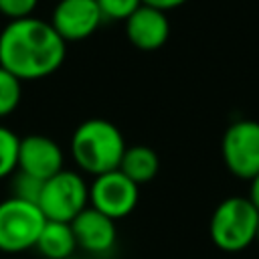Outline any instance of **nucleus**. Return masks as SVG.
<instances>
[{"label": "nucleus", "instance_id": "nucleus-8", "mask_svg": "<svg viewBox=\"0 0 259 259\" xmlns=\"http://www.w3.org/2000/svg\"><path fill=\"white\" fill-rule=\"evenodd\" d=\"M103 16L95 0H59L51 14V26L65 42H77L89 38Z\"/></svg>", "mask_w": 259, "mask_h": 259}, {"label": "nucleus", "instance_id": "nucleus-3", "mask_svg": "<svg viewBox=\"0 0 259 259\" xmlns=\"http://www.w3.org/2000/svg\"><path fill=\"white\" fill-rule=\"evenodd\" d=\"M259 210L245 196L225 198L210 217L212 243L229 253L243 251L255 241Z\"/></svg>", "mask_w": 259, "mask_h": 259}, {"label": "nucleus", "instance_id": "nucleus-4", "mask_svg": "<svg viewBox=\"0 0 259 259\" xmlns=\"http://www.w3.org/2000/svg\"><path fill=\"white\" fill-rule=\"evenodd\" d=\"M45 214L38 204L8 196L0 202V251L18 255L36 245Z\"/></svg>", "mask_w": 259, "mask_h": 259}, {"label": "nucleus", "instance_id": "nucleus-16", "mask_svg": "<svg viewBox=\"0 0 259 259\" xmlns=\"http://www.w3.org/2000/svg\"><path fill=\"white\" fill-rule=\"evenodd\" d=\"M10 178H12V182H10V196L38 204V196H40L45 180L34 178V176H30V174H26V172H22L18 168L10 174Z\"/></svg>", "mask_w": 259, "mask_h": 259}, {"label": "nucleus", "instance_id": "nucleus-2", "mask_svg": "<svg viewBox=\"0 0 259 259\" xmlns=\"http://www.w3.org/2000/svg\"><path fill=\"white\" fill-rule=\"evenodd\" d=\"M125 148L119 127L103 117L81 121L71 136V156L75 164L93 176L117 170Z\"/></svg>", "mask_w": 259, "mask_h": 259}, {"label": "nucleus", "instance_id": "nucleus-6", "mask_svg": "<svg viewBox=\"0 0 259 259\" xmlns=\"http://www.w3.org/2000/svg\"><path fill=\"white\" fill-rule=\"evenodd\" d=\"M138 198V184L119 170L95 176L89 186V206L113 221L127 217L136 208Z\"/></svg>", "mask_w": 259, "mask_h": 259}, {"label": "nucleus", "instance_id": "nucleus-11", "mask_svg": "<svg viewBox=\"0 0 259 259\" xmlns=\"http://www.w3.org/2000/svg\"><path fill=\"white\" fill-rule=\"evenodd\" d=\"M127 40L140 51H156L170 36V22L166 12L142 4L125 20Z\"/></svg>", "mask_w": 259, "mask_h": 259}, {"label": "nucleus", "instance_id": "nucleus-20", "mask_svg": "<svg viewBox=\"0 0 259 259\" xmlns=\"http://www.w3.org/2000/svg\"><path fill=\"white\" fill-rule=\"evenodd\" d=\"M249 200L253 202V206L259 210V172L251 178V190H249Z\"/></svg>", "mask_w": 259, "mask_h": 259}, {"label": "nucleus", "instance_id": "nucleus-9", "mask_svg": "<svg viewBox=\"0 0 259 259\" xmlns=\"http://www.w3.org/2000/svg\"><path fill=\"white\" fill-rule=\"evenodd\" d=\"M63 150L61 146L42 134H30L20 138L18 146V170L40 178L49 180L57 172L63 170Z\"/></svg>", "mask_w": 259, "mask_h": 259}, {"label": "nucleus", "instance_id": "nucleus-14", "mask_svg": "<svg viewBox=\"0 0 259 259\" xmlns=\"http://www.w3.org/2000/svg\"><path fill=\"white\" fill-rule=\"evenodd\" d=\"M20 138L6 125H0V180L8 178L18 168Z\"/></svg>", "mask_w": 259, "mask_h": 259}, {"label": "nucleus", "instance_id": "nucleus-1", "mask_svg": "<svg viewBox=\"0 0 259 259\" xmlns=\"http://www.w3.org/2000/svg\"><path fill=\"white\" fill-rule=\"evenodd\" d=\"M65 55L67 42L42 18L10 20L0 32V67L20 81L53 75L63 65Z\"/></svg>", "mask_w": 259, "mask_h": 259}, {"label": "nucleus", "instance_id": "nucleus-7", "mask_svg": "<svg viewBox=\"0 0 259 259\" xmlns=\"http://www.w3.org/2000/svg\"><path fill=\"white\" fill-rule=\"evenodd\" d=\"M223 160L231 174L251 180L259 172V121L239 119L223 136Z\"/></svg>", "mask_w": 259, "mask_h": 259}, {"label": "nucleus", "instance_id": "nucleus-10", "mask_svg": "<svg viewBox=\"0 0 259 259\" xmlns=\"http://www.w3.org/2000/svg\"><path fill=\"white\" fill-rule=\"evenodd\" d=\"M71 229L77 247H81L91 255H105L115 247V239H117L115 221L91 206H87L71 221Z\"/></svg>", "mask_w": 259, "mask_h": 259}, {"label": "nucleus", "instance_id": "nucleus-15", "mask_svg": "<svg viewBox=\"0 0 259 259\" xmlns=\"http://www.w3.org/2000/svg\"><path fill=\"white\" fill-rule=\"evenodd\" d=\"M22 97V81L0 67V117L10 115Z\"/></svg>", "mask_w": 259, "mask_h": 259}, {"label": "nucleus", "instance_id": "nucleus-5", "mask_svg": "<svg viewBox=\"0 0 259 259\" xmlns=\"http://www.w3.org/2000/svg\"><path fill=\"white\" fill-rule=\"evenodd\" d=\"M89 206V186L75 170H61L45 180L38 208L47 221L71 223L79 212Z\"/></svg>", "mask_w": 259, "mask_h": 259}, {"label": "nucleus", "instance_id": "nucleus-13", "mask_svg": "<svg viewBox=\"0 0 259 259\" xmlns=\"http://www.w3.org/2000/svg\"><path fill=\"white\" fill-rule=\"evenodd\" d=\"M160 168L158 154L148 148V146H130L125 148L121 162H119V172H123L130 180H134L138 186L150 182Z\"/></svg>", "mask_w": 259, "mask_h": 259}, {"label": "nucleus", "instance_id": "nucleus-17", "mask_svg": "<svg viewBox=\"0 0 259 259\" xmlns=\"http://www.w3.org/2000/svg\"><path fill=\"white\" fill-rule=\"evenodd\" d=\"M103 20H127L140 6L142 0H95Z\"/></svg>", "mask_w": 259, "mask_h": 259}, {"label": "nucleus", "instance_id": "nucleus-21", "mask_svg": "<svg viewBox=\"0 0 259 259\" xmlns=\"http://www.w3.org/2000/svg\"><path fill=\"white\" fill-rule=\"evenodd\" d=\"M255 241H259V225H257V235H255Z\"/></svg>", "mask_w": 259, "mask_h": 259}, {"label": "nucleus", "instance_id": "nucleus-19", "mask_svg": "<svg viewBox=\"0 0 259 259\" xmlns=\"http://www.w3.org/2000/svg\"><path fill=\"white\" fill-rule=\"evenodd\" d=\"M184 2H188V0H142V4L152 6V8H158V10H162V12L174 10V8L182 6Z\"/></svg>", "mask_w": 259, "mask_h": 259}, {"label": "nucleus", "instance_id": "nucleus-12", "mask_svg": "<svg viewBox=\"0 0 259 259\" xmlns=\"http://www.w3.org/2000/svg\"><path fill=\"white\" fill-rule=\"evenodd\" d=\"M34 249L45 259H69L77 249V241L71 229V223L45 221Z\"/></svg>", "mask_w": 259, "mask_h": 259}, {"label": "nucleus", "instance_id": "nucleus-18", "mask_svg": "<svg viewBox=\"0 0 259 259\" xmlns=\"http://www.w3.org/2000/svg\"><path fill=\"white\" fill-rule=\"evenodd\" d=\"M38 0H0V14L8 20H20L32 16Z\"/></svg>", "mask_w": 259, "mask_h": 259}, {"label": "nucleus", "instance_id": "nucleus-22", "mask_svg": "<svg viewBox=\"0 0 259 259\" xmlns=\"http://www.w3.org/2000/svg\"><path fill=\"white\" fill-rule=\"evenodd\" d=\"M69 259H75V257H69Z\"/></svg>", "mask_w": 259, "mask_h": 259}]
</instances>
